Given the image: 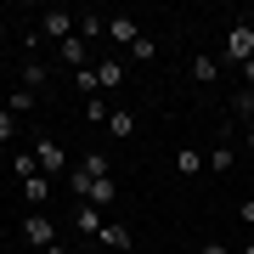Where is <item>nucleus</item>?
<instances>
[{"instance_id": "f257e3e1", "label": "nucleus", "mask_w": 254, "mask_h": 254, "mask_svg": "<svg viewBox=\"0 0 254 254\" xmlns=\"http://www.w3.org/2000/svg\"><path fill=\"white\" fill-rule=\"evenodd\" d=\"M34 158H40V175H51V181H57V175H68V170H73L68 147L57 141V136H40V141H34Z\"/></svg>"}, {"instance_id": "f03ea898", "label": "nucleus", "mask_w": 254, "mask_h": 254, "mask_svg": "<svg viewBox=\"0 0 254 254\" xmlns=\"http://www.w3.org/2000/svg\"><path fill=\"white\" fill-rule=\"evenodd\" d=\"M40 40H73V11H63V6H51V11H40Z\"/></svg>"}, {"instance_id": "7ed1b4c3", "label": "nucleus", "mask_w": 254, "mask_h": 254, "mask_svg": "<svg viewBox=\"0 0 254 254\" xmlns=\"http://www.w3.org/2000/svg\"><path fill=\"white\" fill-rule=\"evenodd\" d=\"M254 57V23H232V34H226V63L243 68Z\"/></svg>"}, {"instance_id": "20e7f679", "label": "nucleus", "mask_w": 254, "mask_h": 254, "mask_svg": "<svg viewBox=\"0 0 254 254\" xmlns=\"http://www.w3.org/2000/svg\"><path fill=\"white\" fill-rule=\"evenodd\" d=\"M23 237H28L34 249H51V243H57V226H51V220L34 209V215H23Z\"/></svg>"}, {"instance_id": "39448f33", "label": "nucleus", "mask_w": 254, "mask_h": 254, "mask_svg": "<svg viewBox=\"0 0 254 254\" xmlns=\"http://www.w3.org/2000/svg\"><path fill=\"white\" fill-rule=\"evenodd\" d=\"M102 226H108V220H102L96 203H79V209H73V232H79V237H102Z\"/></svg>"}, {"instance_id": "423d86ee", "label": "nucleus", "mask_w": 254, "mask_h": 254, "mask_svg": "<svg viewBox=\"0 0 254 254\" xmlns=\"http://www.w3.org/2000/svg\"><path fill=\"white\" fill-rule=\"evenodd\" d=\"M108 40H113V46H136V40H141V23L136 17H108Z\"/></svg>"}, {"instance_id": "0eeeda50", "label": "nucleus", "mask_w": 254, "mask_h": 254, "mask_svg": "<svg viewBox=\"0 0 254 254\" xmlns=\"http://www.w3.org/2000/svg\"><path fill=\"white\" fill-rule=\"evenodd\" d=\"M96 243H102V249H119V254H125L130 243H136V237H130V226H125V220H108V226H102V237H96Z\"/></svg>"}, {"instance_id": "6e6552de", "label": "nucleus", "mask_w": 254, "mask_h": 254, "mask_svg": "<svg viewBox=\"0 0 254 254\" xmlns=\"http://www.w3.org/2000/svg\"><path fill=\"white\" fill-rule=\"evenodd\" d=\"M57 51H63V63H73V73H79V68H91V46H85L79 34H73V40H63Z\"/></svg>"}, {"instance_id": "1a4fd4ad", "label": "nucleus", "mask_w": 254, "mask_h": 254, "mask_svg": "<svg viewBox=\"0 0 254 254\" xmlns=\"http://www.w3.org/2000/svg\"><path fill=\"white\" fill-rule=\"evenodd\" d=\"M108 136H113V141H130V136H136V113L113 108V113H108Z\"/></svg>"}, {"instance_id": "9d476101", "label": "nucleus", "mask_w": 254, "mask_h": 254, "mask_svg": "<svg viewBox=\"0 0 254 254\" xmlns=\"http://www.w3.org/2000/svg\"><path fill=\"white\" fill-rule=\"evenodd\" d=\"M119 85H125V63H96V91H119Z\"/></svg>"}, {"instance_id": "9b49d317", "label": "nucleus", "mask_w": 254, "mask_h": 254, "mask_svg": "<svg viewBox=\"0 0 254 254\" xmlns=\"http://www.w3.org/2000/svg\"><path fill=\"white\" fill-rule=\"evenodd\" d=\"M203 153H198V147H181V153H175V175H187V181H192V175H203Z\"/></svg>"}, {"instance_id": "f8f14e48", "label": "nucleus", "mask_w": 254, "mask_h": 254, "mask_svg": "<svg viewBox=\"0 0 254 254\" xmlns=\"http://www.w3.org/2000/svg\"><path fill=\"white\" fill-rule=\"evenodd\" d=\"M46 85H51V68L28 57V63H23V91H46Z\"/></svg>"}, {"instance_id": "ddd939ff", "label": "nucleus", "mask_w": 254, "mask_h": 254, "mask_svg": "<svg viewBox=\"0 0 254 254\" xmlns=\"http://www.w3.org/2000/svg\"><path fill=\"white\" fill-rule=\"evenodd\" d=\"M192 79H198V85H215V79H220V63H215L209 51H203V57H192Z\"/></svg>"}, {"instance_id": "4468645a", "label": "nucleus", "mask_w": 254, "mask_h": 254, "mask_svg": "<svg viewBox=\"0 0 254 254\" xmlns=\"http://www.w3.org/2000/svg\"><path fill=\"white\" fill-rule=\"evenodd\" d=\"M23 192H28V203H51V175H28Z\"/></svg>"}, {"instance_id": "2eb2a0df", "label": "nucleus", "mask_w": 254, "mask_h": 254, "mask_svg": "<svg viewBox=\"0 0 254 254\" xmlns=\"http://www.w3.org/2000/svg\"><path fill=\"white\" fill-rule=\"evenodd\" d=\"M102 34H108V17H96V11H85V17H79V40L91 46V40H102Z\"/></svg>"}, {"instance_id": "dca6fc26", "label": "nucleus", "mask_w": 254, "mask_h": 254, "mask_svg": "<svg viewBox=\"0 0 254 254\" xmlns=\"http://www.w3.org/2000/svg\"><path fill=\"white\" fill-rule=\"evenodd\" d=\"M79 170L91 175V181H102V175H113V164H108V153H85V158H79Z\"/></svg>"}, {"instance_id": "f3484780", "label": "nucleus", "mask_w": 254, "mask_h": 254, "mask_svg": "<svg viewBox=\"0 0 254 254\" xmlns=\"http://www.w3.org/2000/svg\"><path fill=\"white\" fill-rule=\"evenodd\" d=\"M113 198H119V181H113V175H102V181L91 187V198H85V203H96V209H102V203H113Z\"/></svg>"}, {"instance_id": "a211bd4d", "label": "nucleus", "mask_w": 254, "mask_h": 254, "mask_svg": "<svg viewBox=\"0 0 254 254\" xmlns=\"http://www.w3.org/2000/svg\"><path fill=\"white\" fill-rule=\"evenodd\" d=\"M63 181H68V192H73V198H91V187H96V181H91V175H85V170H79V164H73V170L63 175Z\"/></svg>"}, {"instance_id": "6ab92c4d", "label": "nucleus", "mask_w": 254, "mask_h": 254, "mask_svg": "<svg viewBox=\"0 0 254 254\" xmlns=\"http://www.w3.org/2000/svg\"><path fill=\"white\" fill-rule=\"evenodd\" d=\"M232 164H237L232 147H215V153H209V175H232Z\"/></svg>"}, {"instance_id": "aec40b11", "label": "nucleus", "mask_w": 254, "mask_h": 254, "mask_svg": "<svg viewBox=\"0 0 254 254\" xmlns=\"http://www.w3.org/2000/svg\"><path fill=\"white\" fill-rule=\"evenodd\" d=\"M0 108H6V113H28V108H34V91H23V85H17V91L0 102Z\"/></svg>"}, {"instance_id": "412c9836", "label": "nucleus", "mask_w": 254, "mask_h": 254, "mask_svg": "<svg viewBox=\"0 0 254 254\" xmlns=\"http://www.w3.org/2000/svg\"><path fill=\"white\" fill-rule=\"evenodd\" d=\"M73 85H79V96H85V102L102 96V91H96V68H79V73H73Z\"/></svg>"}, {"instance_id": "4be33fe9", "label": "nucleus", "mask_w": 254, "mask_h": 254, "mask_svg": "<svg viewBox=\"0 0 254 254\" xmlns=\"http://www.w3.org/2000/svg\"><path fill=\"white\" fill-rule=\"evenodd\" d=\"M11 170H17V181H28V175H40V158H34V153H17Z\"/></svg>"}, {"instance_id": "5701e85b", "label": "nucleus", "mask_w": 254, "mask_h": 254, "mask_svg": "<svg viewBox=\"0 0 254 254\" xmlns=\"http://www.w3.org/2000/svg\"><path fill=\"white\" fill-rule=\"evenodd\" d=\"M108 113H113L108 96H91V102H85V119H96V125H108Z\"/></svg>"}, {"instance_id": "b1692460", "label": "nucleus", "mask_w": 254, "mask_h": 254, "mask_svg": "<svg viewBox=\"0 0 254 254\" xmlns=\"http://www.w3.org/2000/svg\"><path fill=\"white\" fill-rule=\"evenodd\" d=\"M153 51H158V40H153V34H141L136 46H130V57H136V63H147V57H153Z\"/></svg>"}, {"instance_id": "393cba45", "label": "nucleus", "mask_w": 254, "mask_h": 254, "mask_svg": "<svg viewBox=\"0 0 254 254\" xmlns=\"http://www.w3.org/2000/svg\"><path fill=\"white\" fill-rule=\"evenodd\" d=\"M11 136H17V113H6V108H0V147H6Z\"/></svg>"}, {"instance_id": "a878e982", "label": "nucleus", "mask_w": 254, "mask_h": 254, "mask_svg": "<svg viewBox=\"0 0 254 254\" xmlns=\"http://www.w3.org/2000/svg\"><path fill=\"white\" fill-rule=\"evenodd\" d=\"M249 108H254V91H237V96H232V113L249 119Z\"/></svg>"}, {"instance_id": "bb28decb", "label": "nucleus", "mask_w": 254, "mask_h": 254, "mask_svg": "<svg viewBox=\"0 0 254 254\" xmlns=\"http://www.w3.org/2000/svg\"><path fill=\"white\" fill-rule=\"evenodd\" d=\"M237 215H243L249 226H254V198H243V203H237Z\"/></svg>"}, {"instance_id": "cd10ccee", "label": "nucleus", "mask_w": 254, "mask_h": 254, "mask_svg": "<svg viewBox=\"0 0 254 254\" xmlns=\"http://www.w3.org/2000/svg\"><path fill=\"white\" fill-rule=\"evenodd\" d=\"M198 254H232V249H226V243H215V237H209V243H203Z\"/></svg>"}, {"instance_id": "c85d7f7f", "label": "nucleus", "mask_w": 254, "mask_h": 254, "mask_svg": "<svg viewBox=\"0 0 254 254\" xmlns=\"http://www.w3.org/2000/svg\"><path fill=\"white\" fill-rule=\"evenodd\" d=\"M243 85H249V91H254V57H249V63H243Z\"/></svg>"}, {"instance_id": "c756f323", "label": "nucleus", "mask_w": 254, "mask_h": 254, "mask_svg": "<svg viewBox=\"0 0 254 254\" xmlns=\"http://www.w3.org/2000/svg\"><path fill=\"white\" fill-rule=\"evenodd\" d=\"M40 254H68V243H51V249H40Z\"/></svg>"}, {"instance_id": "7c9ffc66", "label": "nucleus", "mask_w": 254, "mask_h": 254, "mask_svg": "<svg viewBox=\"0 0 254 254\" xmlns=\"http://www.w3.org/2000/svg\"><path fill=\"white\" fill-rule=\"evenodd\" d=\"M243 141H249V153H254V125H249V136H243Z\"/></svg>"}, {"instance_id": "2f4dec72", "label": "nucleus", "mask_w": 254, "mask_h": 254, "mask_svg": "<svg viewBox=\"0 0 254 254\" xmlns=\"http://www.w3.org/2000/svg\"><path fill=\"white\" fill-rule=\"evenodd\" d=\"M243 254H254V243H243Z\"/></svg>"}, {"instance_id": "473e14b6", "label": "nucleus", "mask_w": 254, "mask_h": 254, "mask_svg": "<svg viewBox=\"0 0 254 254\" xmlns=\"http://www.w3.org/2000/svg\"><path fill=\"white\" fill-rule=\"evenodd\" d=\"M249 125H254V108H249Z\"/></svg>"}]
</instances>
